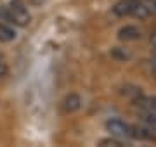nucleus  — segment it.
I'll return each mask as SVG.
<instances>
[{"instance_id": "1", "label": "nucleus", "mask_w": 156, "mask_h": 147, "mask_svg": "<svg viewBox=\"0 0 156 147\" xmlns=\"http://www.w3.org/2000/svg\"><path fill=\"white\" fill-rule=\"evenodd\" d=\"M5 11H7V21L14 23L19 28L28 26L30 21H31V14H30L28 7L23 0H11L9 5H5Z\"/></svg>"}, {"instance_id": "2", "label": "nucleus", "mask_w": 156, "mask_h": 147, "mask_svg": "<svg viewBox=\"0 0 156 147\" xmlns=\"http://www.w3.org/2000/svg\"><path fill=\"white\" fill-rule=\"evenodd\" d=\"M134 106L139 109L142 123H147L156 128V97L142 95L139 101L134 102Z\"/></svg>"}, {"instance_id": "3", "label": "nucleus", "mask_w": 156, "mask_h": 147, "mask_svg": "<svg viewBox=\"0 0 156 147\" xmlns=\"http://www.w3.org/2000/svg\"><path fill=\"white\" fill-rule=\"evenodd\" d=\"M106 130L111 133V137L115 138H130V125L125 123L123 119L120 118H111L106 121Z\"/></svg>"}, {"instance_id": "4", "label": "nucleus", "mask_w": 156, "mask_h": 147, "mask_svg": "<svg viewBox=\"0 0 156 147\" xmlns=\"http://www.w3.org/2000/svg\"><path fill=\"white\" fill-rule=\"evenodd\" d=\"M130 138L137 140H156V128L147 123L130 125Z\"/></svg>"}, {"instance_id": "5", "label": "nucleus", "mask_w": 156, "mask_h": 147, "mask_svg": "<svg viewBox=\"0 0 156 147\" xmlns=\"http://www.w3.org/2000/svg\"><path fill=\"white\" fill-rule=\"evenodd\" d=\"M137 5H139V0H118L111 7V11L118 17H128V16H134Z\"/></svg>"}, {"instance_id": "6", "label": "nucleus", "mask_w": 156, "mask_h": 147, "mask_svg": "<svg viewBox=\"0 0 156 147\" xmlns=\"http://www.w3.org/2000/svg\"><path fill=\"white\" fill-rule=\"evenodd\" d=\"M142 38V31L135 24H125L118 29V40L120 42H137Z\"/></svg>"}, {"instance_id": "7", "label": "nucleus", "mask_w": 156, "mask_h": 147, "mask_svg": "<svg viewBox=\"0 0 156 147\" xmlns=\"http://www.w3.org/2000/svg\"><path fill=\"white\" fill-rule=\"evenodd\" d=\"M80 108H82V97L78 95V94H68L61 102L62 113H66V114L76 113Z\"/></svg>"}, {"instance_id": "8", "label": "nucleus", "mask_w": 156, "mask_h": 147, "mask_svg": "<svg viewBox=\"0 0 156 147\" xmlns=\"http://www.w3.org/2000/svg\"><path fill=\"white\" fill-rule=\"evenodd\" d=\"M14 38H16V31H14V28L9 26L7 23H4V21H0V42L7 43V42H12Z\"/></svg>"}, {"instance_id": "9", "label": "nucleus", "mask_w": 156, "mask_h": 147, "mask_svg": "<svg viewBox=\"0 0 156 147\" xmlns=\"http://www.w3.org/2000/svg\"><path fill=\"white\" fill-rule=\"evenodd\" d=\"M123 95H127L132 102H135V101H139L140 97L144 95V92H142V88H140V87L127 85L125 88H123Z\"/></svg>"}, {"instance_id": "10", "label": "nucleus", "mask_w": 156, "mask_h": 147, "mask_svg": "<svg viewBox=\"0 0 156 147\" xmlns=\"http://www.w3.org/2000/svg\"><path fill=\"white\" fill-rule=\"evenodd\" d=\"M97 147H128L125 144V140H120V138H115V137H108V138H101Z\"/></svg>"}, {"instance_id": "11", "label": "nucleus", "mask_w": 156, "mask_h": 147, "mask_svg": "<svg viewBox=\"0 0 156 147\" xmlns=\"http://www.w3.org/2000/svg\"><path fill=\"white\" fill-rule=\"evenodd\" d=\"M111 54H113V57L122 59V61H127V59H130V57H132V54H130L128 50H125V49H122V47H115Z\"/></svg>"}, {"instance_id": "12", "label": "nucleus", "mask_w": 156, "mask_h": 147, "mask_svg": "<svg viewBox=\"0 0 156 147\" xmlns=\"http://www.w3.org/2000/svg\"><path fill=\"white\" fill-rule=\"evenodd\" d=\"M9 74V64H7L5 57L0 54V78H5Z\"/></svg>"}, {"instance_id": "13", "label": "nucleus", "mask_w": 156, "mask_h": 147, "mask_svg": "<svg viewBox=\"0 0 156 147\" xmlns=\"http://www.w3.org/2000/svg\"><path fill=\"white\" fill-rule=\"evenodd\" d=\"M151 45H153V47L156 49V33L153 35V36H151Z\"/></svg>"}, {"instance_id": "14", "label": "nucleus", "mask_w": 156, "mask_h": 147, "mask_svg": "<svg viewBox=\"0 0 156 147\" xmlns=\"http://www.w3.org/2000/svg\"><path fill=\"white\" fill-rule=\"evenodd\" d=\"M31 2H33V4H37V5H38V4H42V2H44V0H31Z\"/></svg>"}, {"instance_id": "15", "label": "nucleus", "mask_w": 156, "mask_h": 147, "mask_svg": "<svg viewBox=\"0 0 156 147\" xmlns=\"http://www.w3.org/2000/svg\"><path fill=\"white\" fill-rule=\"evenodd\" d=\"M153 59L156 61V49H153Z\"/></svg>"}]
</instances>
